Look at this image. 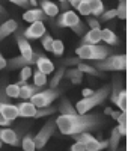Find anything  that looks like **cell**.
<instances>
[{
  "mask_svg": "<svg viewBox=\"0 0 134 151\" xmlns=\"http://www.w3.org/2000/svg\"><path fill=\"white\" fill-rule=\"evenodd\" d=\"M54 122L60 133L72 136L84 132L91 133L103 124V119L100 115H88V113H74V115L60 113L57 118H54Z\"/></svg>",
  "mask_w": 134,
  "mask_h": 151,
  "instance_id": "cell-1",
  "label": "cell"
},
{
  "mask_svg": "<svg viewBox=\"0 0 134 151\" xmlns=\"http://www.w3.org/2000/svg\"><path fill=\"white\" fill-rule=\"evenodd\" d=\"M110 89H112V88L108 86V85H105V86L100 88L98 91H95L92 95L83 97L80 101L76 104L77 113H88L91 109H93V107H96V106L103 104L105 100H107V97L110 95Z\"/></svg>",
  "mask_w": 134,
  "mask_h": 151,
  "instance_id": "cell-2",
  "label": "cell"
},
{
  "mask_svg": "<svg viewBox=\"0 0 134 151\" xmlns=\"http://www.w3.org/2000/svg\"><path fill=\"white\" fill-rule=\"evenodd\" d=\"M76 55L78 59H86V60H101L112 55V50L107 45H98V44H81L77 50Z\"/></svg>",
  "mask_w": 134,
  "mask_h": 151,
  "instance_id": "cell-3",
  "label": "cell"
},
{
  "mask_svg": "<svg viewBox=\"0 0 134 151\" xmlns=\"http://www.w3.org/2000/svg\"><path fill=\"white\" fill-rule=\"evenodd\" d=\"M56 24L59 27H71L78 36H83L86 33V24L80 20V17L76 12H72L69 9L59 15V18L56 20Z\"/></svg>",
  "mask_w": 134,
  "mask_h": 151,
  "instance_id": "cell-4",
  "label": "cell"
},
{
  "mask_svg": "<svg viewBox=\"0 0 134 151\" xmlns=\"http://www.w3.org/2000/svg\"><path fill=\"white\" fill-rule=\"evenodd\" d=\"M93 67L100 71H125L127 56L125 55H108L101 60H95Z\"/></svg>",
  "mask_w": 134,
  "mask_h": 151,
  "instance_id": "cell-5",
  "label": "cell"
},
{
  "mask_svg": "<svg viewBox=\"0 0 134 151\" xmlns=\"http://www.w3.org/2000/svg\"><path fill=\"white\" fill-rule=\"evenodd\" d=\"M60 94H62V89H57V88H47V89L42 88L39 92L33 94L29 100L36 107H47V106H50Z\"/></svg>",
  "mask_w": 134,
  "mask_h": 151,
  "instance_id": "cell-6",
  "label": "cell"
},
{
  "mask_svg": "<svg viewBox=\"0 0 134 151\" xmlns=\"http://www.w3.org/2000/svg\"><path fill=\"white\" fill-rule=\"evenodd\" d=\"M56 132V122H54V118H50L44 125L42 129L38 132V134H36L33 137V142H35V148L36 150H41L45 147V144L50 141V137L54 134Z\"/></svg>",
  "mask_w": 134,
  "mask_h": 151,
  "instance_id": "cell-7",
  "label": "cell"
},
{
  "mask_svg": "<svg viewBox=\"0 0 134 151\" xmlns=\"http://www.w3.org/2000/svg\"><path fill=\"white\" fill-rule=\"evenodd\" d=\"M0 141L5 144H9L12 147H17L20 145V141H21V133L11 127H3V129H0Z\"/></svg>",
  "mask_w": 134,
  "mask_h": 151,
  "instance_id": "cell-8",
  "label": "cell"
},
{
  "mask_svg": "<svg viewBox=\"0 0 134 151\" xmlns=\"http://www.w3.org/2000/svg\"><path fill=\"white\" fill-rule=\"evenodd\" d=\"M45 26L42 21H33L30 23V26L27 29L23 30V35L26 40H39V38L45 33Z\"/></svg>",
  "mask_w": 134,
  "mask_h": 151,
  "instance_id": "cell-9",
  "label": "cell"
},
{
  "mask_svg": "<svg viewBox=\"0 0 134 151\" xmlns=\"http://www.w3.org/2000/svg\"><path fill=\"white\" fill-rule=\"evenodd\" d=\"M17 32V30H15ZM15 40H17V44H18V48H20V53L23 58L26 59H33V48L32 45L29 44V40H26L23 35V30H18L15 33Z\"/></svg>",
  "mask_w": 134,
  "mask_h": 151,
  "instance_id": "cell-10",
  "label": "cell"
},
{
  "mask_svg": "<svg viewBox=\"0 0 134 151\" xmlns=\"http://www.w3.org/2000/svg\"><path fill=\"white\" fill-rule=\"evenodd\" d=\"M33 56H35L36 68H38L39 71H42L44 74H50V73L54 71V64L47 56H44L41 53H33Z\"/></svg>",
  "mask_w": 134,
  "mask_h": 151,
  "instance_id": "cell-11",
  "label": "cell"
},
{
  "mask_svg": "<svg viewBox=\"0 0 134 151\" xmlns=\"http://www.w3.org/2000/svg\"><path fill=\"white\" fill-rule=\"evenodd\" d=\"M33 64H35V56H33V59H26L20 55V56L11 58L9 60H6V67H9V70H20L23 67H30Z\"/></svg>",
  "mask_w": 134,
  "mask_h": 151,
  "instance_id": "cell-12",
  "label": "cell"
},
{
  "mask_svg": "<svg viewBox=\"0 0 134 151\" xmlns=\"http://www.w3.org/2000/svg\"><path fill=\"white\" fill-rule=\"evenodd\" d=\"M0 113L9 121H14L15 118H18L17 104H11L9 101H0Z\"/></svg>",
  "mask_w": 134,
  "mask_h": 151,
  "instance_id": "cell-13",
  "label": "cell"
},
{
  "mask_svg": "<svg viewBox=\"0 0 134 151\" xmlns=\"http://www.w3.org/2000/svg\"><path fill=\"white\" fill-rule=\"evenodd\" d=\"M47 18V15L44 14L42 9L38 8H29L26 12L23 14V20L27 23H33V21H44Z\"/></svg>",
  "mask_w": 134,
  "mask_h": 151,
  "instance_id": "cell-14",
  "label": "cell"
},
{
  "mask_svg": "<svg viewBox=\"0 0 134 151\" xmlns=\"http://www.w3.org/2000/svg\"><path fill=\"white\" fill-rule=\"evenodd\" d=\"M18 29V23L15 20H5L0 24V41H3L5 38H8L9 35H12Z\"/></svg>",
  "mask_w": 134,
  "mask_h": 151,
  "instance_id": "cell-15",
  "label": "cell"
},
{
  "mask_svg": "<svg viewBox=\"0 0 134 151\" xmlns=\"http://www.w3.org/2000/svg\"><path fill=\"white\" fill-rule=\"evenodd\" d=\"M17 109H18V116H23V118H33L38 107L35 104H32L30 101H23L21 104H17Z\"/></svg>",
  "mask_w": 134,
  "mask_h": 151,
  "instance_id": "cell-16",
  "label": "cell"
},
{
  "mask_svg": "<svg viewBox=\"0 0 134 151\" xmlns=\"http://www.w3.org/2000/svg\"><path fill=\"white\" fill-rule=\"evenodd\" d=\"M41 89H42L41 86H35L33 83H32V85L24 83V85H21V86H20V94H18V98H21V100H29L33 94L39 92Z\"/></svg>",
  "mask_w": 134,
  "mask_h": 151,
  "instance_id": "cell-17",
  "label": "cell"
},
{
  "mask_svg": "<svg viewBox=\"0 0 134 151\" xmlns=\"http://www.w3.org/2000/svg\"><path fill=\"white\" fill-rule=\"evenodd\" d=\"M63 77H66L68 80H71L74 85H80L83 82V73L76 67V68H65V74H63Z\"/></svg>",
  "mask_w": 134,
  "mask_h": 151,
  "instance_id": "cell-18",
  "label": "cell"
},
{
  "mask_svg": "<svg viewBox=\"0 0 134 151\" xmlns=\"http://www.w3.org/2000/svg\"><path fill=\"white\" fill-rule=\"evenodd\" d=\"M101 41V29H91L83 35L81 44H98Z\"/></svg>",
  "mask_w": 134,
  "mask_h": 151,
  "instance_id": "cell-19",
  "label": "cell"
},
{
  "mask_svg": "<svg viewBox=\"0 0 134 151\" xmlns=\"http://www.w3.org/2000/svg\"><path fill=\"white\" fill-rule=\"evenodd\" d=\"M101 41L107 45H119V38L112 29H101Z\"/></svg>",
  "mask_w": 134,
  "mask_h": 151,
  "instance_id": "cell-20",
  "label": "cell"
},
{
  "mask_svg": "<svg viewBox=\"0 0 134 151\" xmlns=\"http://www.w3.org/2000/svg\"><path fill=\"white\" fill-rule=\"evenodd\" d=\"M41 9L44 11V14L47 17H56L59 14V6L53 2H50V0H41Z\"/></svg>",
  "mask_w": 134,
  "mask_h": 151,
  "instance_id": "cell-21",
  "label": "cell"
},
{
  "mask_svg": "<svg viewBox=\"0 0 134 151\" xmlns=\"http://www.w3.org/2000/svg\"><path fill=\"white\" fill-rule=\"evenodd\" d=\"M77 68L84 74H89V76H95V77H104V73L100 71V70H96L93 65H89V64H83V62L80 60L78 64H77Z\"/></svg>",
  "mask_w": 134,
  "mask_h": 151,
  "instance_id": "cell-22",
  "label": "cell"
},
{
  "mask_svg": "<svg viewBox=\"0 0 134 151\" xmlns=\"http://www.w3.org/2000/svg\"><path fill=\"white\" fill-rule=\"evenodd\" d=\"M108 147V141H98L96 137H93L92 141L84 144V150L86 151H101Z\"/></svg>",
  "mask_w": 134,
  "mask_h": 151,
  "instance_id": "cell-23",
  "label": "cell"
},
{
  "mask_svg": "<svg viewBox=\"0 0 134 151\" xmlns=\"http://www.w3.org/2000/svg\"><path fill=\"white\" fill-rule=\"evenodd\" d=\"M57 110L60 113H66V115H74V113H77L76 107L71 106V101L68 98H62V101H60L59 106H57Z\"/></svg>",
  "mask_w": 134,
  "mask_h": 151,
  "instance_id": "cell-24",
  "label": "cell"
},
{
  "mask_svg": "<svg viewBox=\"0 0 134 151\" xmlns=\"http://www.w3.org/2000/svg\"><path fill=\"white\" fill-rule=\"evenodd\" d=\"M89 6H91V14L93 17H100L105 9L101 0H89Z\"/></svg>",
  "mask_w": 134,
  "mask_h": 151,
  "instance_id": "cell-25",
  "label": "cell"
},
{
  "mask_svg": "<svg viewBox=\"0 0 134 151\" xmlns=\"http://www.w3.org/2000/svg\"><path fill=\"white\" fill-rule=\"evenodd\" d=\"M32 79H33V85L35 86H41V88L47 86V74H44L39 70H36L35 73H32Z\"/></svg>",
  "mask_w": 134,
  "mask_h": 151,
  "instance_id": "cell-26",
  "label": "cell"
},
{
  "mask_svg": "<svg viewBox=\"0 0 134 151\" xmlns=\"http://www.w3.org/2000/svg\"><path fill=\"white\" fill-rule=\"evenodd\" d=\"M120 86H122V80H120L118 76H115L113 77V89H110V100H112V103H115L116 101V98H118V95H119V92H120Z\"/></svg>",
  "mask_w": 134,
  "mask_h": 151,
  "instance_id": "cell-27",
  "label": "cell"
},
{
  "mask_svg": "<svg viewBox=\"0 0 134 151\" xmlns=\"http://www.w3.org/2000/svg\"><path fill=\"white\" fill-rule=\"evenodd\" d=\"M120 137H122V136H120L118 127H115V129L112 130V137H110V141H108V148H110V151H116V150H118Z\"/></svg>",
  "mask_w": 134,
  "mask_h": 151,
  "instance_id": "cell-28",
  "label": "cell"
},
{
  "mask_svg": "<svg viewBox=\"0 0 134 151\" xmlns=\"http://www.w3.org/2000/svg\"><path fill=\"white\" fill-rule=\"evenodd\" d=\"M56 110H57V106H53V107H50V106H47V107H38V110H36L33 118L38 119V118H44V116H50V115H53V113H56Z\"/></svg>",
  "mask_w": 134,
  "mask_h": 151,
  "instance_id": "cell-29",
  "label": "cell"
},
{
  "mask_svg": "<svg viewBox=\"0 0 134 151\" xmlns=\"http://www.w3.org/2000/svg\"><path fill=\"white\" fill-rule=\"evenodd\" d=\"M116 106H119V110L120 112H125L127 110V91L125 89H120L118 98H116V101H115Z\"/></svg>",
  "mask_w": 134,
  "mask_h": 151,
  "instance_id": "cell-30",
  "label": "cell"
},
{
  "mask_svg": "<svg viewBox=\"0 0 134 151\" xmlns=\"http://www.w3.org/2000/svg\"><path fill=\"white\" fill-rule=\"evenodd\" d=\"M21 142V147L24 151H35V142H33V136L32 134H26L23 137V139L20 141Z\"/></svg>",
  "mask_w": 134,
  "mask_h": 151,
  "instance_id": "cell-31",
  "label": "cell"
},
{
  "mask_svg": "<svg viewBox=\"0 0 134 151\" xmlns=\"http://www.w3.org/2000/svg\"><path fill=\"white\" fill-rule=\"evenodd\" d=\"M32 68L30 67H23V68H20V82H18V85L21 86V85H24L30 77H32Z\"/></svg>",
  "mask_w": 134,
  "mask_h": 151,
  "instance_id": "cell-32",
  "label": "cell"
},
{
  "mask_svg": "<svg viewBox=\"0 0 134 151\" xmlns=\"http://www.w3.org/2000/svg\"><path fill=\"white\" fill-rule=\"evenodd\" d=\"M65 68H66V67H62V65L59 67V70H57V71H56V74L53 76V79L50 80V88H56V86L59 85V82L63 79V74H65Z\"/></svg>",
  "mask_w": 134,
  "mask_h": 151,
  "instance_id": "cell-33",
  "label": "cell"
},
{
  "mask_svg": "<svg viewBox=\"0 0 134 151\" xmlns=\"http://www.w3.org/2000/svg\"><path fill=\"white\" fill-rule=\"evenodd\" d=\"M51 52H53L56 56H62L63 52H65L63 42L60 41V40H53V42H51Z\"/></svg>",
  "mask_w": 134,
  "mask_h": 151,
  "instance_id": "cell-34",
  "label": "cell"
},
{
  "mask_svg": "<svg viewBox=\"0 0 134 151\" xmlns=\"http://www.w3.org/2000/svg\"><path fill=\"white\" fill-rule=\"evenodd\" d=\"M5 92L9 98H18V94H20V85L15 83V85H8L5 88Z\"/></svg>",
  "mask_w": 134,
  "mask_h": 151,
  "instance_id": "cell-35",
  "label": "cell"
},
{
  "mask_svg": "<svg viewBox=\"0 0 134 151\" xmlns=\"http://www.w3.org/2000/svg\"><path fill=\"white\" fill-rule=\"evenodd\" d=\"M81 15H91V6H89V0H80L78 5L76 6Z\"/></svg>",
  "mask_w": 134,
  "mask_h": 151,
  "instance_id": "cell-36",
  "label": "cell"
},
{
  "mask_svg": "<svg viewBox=\"0 0 134 151\" xmlns=\"http://www.w3.org/2000/svg\"><path fill=\"white\" fill-rule=\"evenodd\" d=\"M116 17H119L120 20L127 18V2H125V0H120L119 6L116 8Z\"/></svg>",
  "mask_w": 134,
  "mask_h": 151,
  "instance_id": "cell-37",
  "label": "cell"
},
{
  "mask_svg": "<svg viewBox=\"0 0 134 151\" xmlns=\"http://www.w3.org/2000/svg\"><path fill=\"white\" fill-rule=\"evenodd\" d=\"M116 17V9H108V11H104L103 14L100 15V23L101 21H110V20H113Z\"/></svg>",
  "mask_w": 134,
  "mask_h": 151,
  "instance_id": "cell-38",
  "label": "cell"
},
{
  "mask_svg": "<svg viewBox=\"0 0 134 151\" xmlns=\"http://www.w3.org/2000/svg\"><path fill=\"white\" fill-rule=\"evenodd\" d=\"M80 60L81 59H78V58H66V59H62L59 64L62 67H77V64Z\"/></svg>",
  "mask_w": 134,
  "mask_h": 151,
  "instance_id": "cell-39",
  "label": "cell"
},
{
  "mask_svg": "<svg viewBox=\"0 0 134 151\" xmlns=\"http://www.w3.org/2000/svg\"><path fill=\"white\" fill-rule=\"evenodd\" d=\"M41 40H42V47L47 50V52H51V42H53V38L48 35V33H44L41 36Z\"/></svg>",
  "mask_w": 134,
  "mask_h": 151,
  "instance_id": "cell-40",
  "label": "cell"
},
{
  "mask_svg": "<svg viewBox=\"0 0 134 151\" xmlns=\"http://www.w3.org/2000/svg\"><path fill=\"white\" fill-rule=\"evenodd\" d=\"M9 2L15 3V5H18V6L24 8V9H29V8H32V6H30V2H29V0H9Z\"/></svg>",
  "mask_w": 134,
  "mask_h": 151,
  "instance_id": "cell-41",
  "label": "cell"
},
{
  "mask_svg": "<svg viewBox=\"0 0 134 151\" xmlns=\"http://www.w3.org/2000/svg\"><path fill=\"white\" fill-rule=\"evenodd\" d=\"M88 24H89V27H91V29H100V21L96 20L95 17L88 18Z\"/></svg>",
  "mask_w": 134,
  "mask_h": 151,
  "instance_id": "cell-42",
  "label": "cell"
},
{
  "mask_svg": "<svg viewBox=\"0 0 134 151\" xmlns=\"http://www.w3.org/2000/svg\"><path fill=\"white\" fill-rule=\"evenodd\" d=\"M69 151H86V150H84V145L81 142H76V144L71 145Z\"/></svg>",
  "mask_w": 134,
  "mask_h": 151,
  "instance_id": "cell-43",
  "label": "cell"
},
{
  "mask_svg": "<svg viewBox=\"0 0 134 151\" xmlns=\"http://www.w3.org/2000/svg\"><path fill=\"white\" fill-rule=\"evenodd\" d=\"M9 124H11V121H9L8 118H5L2 113H0V125H2V127H8Z\"/></svg>",
  "mask_w": 134,
  "mask_h": 151,
  "instance_id": "cell-44",
  "label": "cell"
},
{
  "mask_svg": "<svg viewBox=\"0 0 134 151\" xmlns=\"http://www.w3.org/2000/svg\"><path fill=\"white\" fill-rule=\"evenodd\" d=\"M119 124H125L127 122V113L125 112H120V115L118 116V119H116Z\"/></svg>",
  "mask_w": 134,
  "mask_h": 151,
  "instance_id": "cell-45",
  "label": "cell"
},
{
  "mask_svg": "<svg viewBox=\"0 0 134 151\" xmlns=\"http://www.w3.org/2000/svg\"><path fill=\"white\" fill-rule=\"evenodd\" d=\"M118 130H119L120 136H125L127 134V124H119L118 125Z\"/></svg>",
  "mask_w": 134,
  "mask_h": 151,
  "instance_id": "cell-46",
  "label": "cell"
},
{
  "mask_svg": "<svg viewBox=\"0 0 134 151\" xmlns=\"http://www.w3.org/2000/svg\"><path fill=\"white\" fill-rule=\"evenodd\" d=\"M93 92H95L93 89H89V88H84V89L81 91V95H83V97H89V95H92Z\"/></svg>",
  "mask_w": 134,
  "mask_h": 151,
  "instance_id": "cell-47",
  "label": "cell"
},
{
  "mask_svg": "<svg viewBox=\"0 0 134 151\" xmlns=\"http://www.w3.org/2000/svg\"><path fill=\"white\" fill-rule=\"evenodd\" d=\"M8 17V12L3 9V6L0 5V21H3V18H6Z\"/></svg>",
  "mask_w": 134,
  "mask_h": 151,
  "instance_id": "cell-48",
  "label": "cell"
},
{
  "mask_svg": "<svg viewBox=\"0 0 134 151\" xmlns=\"http://www.w3.org/2000/svg\"><path fill=\"white\" fill-rule=\"evenodd\" d=\"M6 68V59L3 58V55L0 53V70H5Z\"/></svg>",
  "mask_w": 134,
  "mask_h": 151,
  "instance_id": "cell-49",
  "label": "cell"
},
{
  "mask_svg": "<svg viewBox=\"0 0 134 151\" xmlns=\"http://www.w3.org/2000/svg\"><path fill=\"white\" fill-rule=\"evenodd\" d=\"M119 115H120V112H119V110H112V113H110V116H112L113 119H118Z\"/></svg>",
  "mask_w": 134,
  "mask_h": 151,
  "instance_id": "cell-50",
  "label": "cell"
},
{
  "mask_svg": "<svg viewBox=\"0 0 134 151\" xmlns=\"http://www.w3.org/2000/svg\"><path fill=\"white\" fill-rule=\"evenodd\" d=\"M104 113H105V115H110V113H112V107H105L104 109Z\"/></svg>",
  "mask_w": 134,
  "mask_h": 151,
  "instance_id": "cell-51",
  "label": "cell"
},
{
  "mask_svg": "<svg viewBox=\"0 0 134 151\" xmlns=\"http://www.w3.org/2000/svg\"><path fill=\"white\" fill-rule=\"evenodd\" d=\"M68 0H59V3H66Z\"/></svg>",
  "mask_w": 134,
  "mask_h": 151,
  "instance_id": "cell-52",
  "label": "cell"
},
{
  "mask_svg": "<svg viewBox=\"0 0 134 151\" xmlns=\"http://www.w3.org/2000/svg\"><path fill=\"white\" fill-rule=\"evenodd\" d=\"M2 145H3V142H2V141H0V148H2Z\"/></svg>",
  "mask_w": 134,
  "mask_h": 151,
  "instance_id": "cell-53",
  "label": "cell"
},
{
  "mask_svg": "<svg viewBox=\"0 0 134 151\" xmlns=\"http://www.w3.org/2000/svg\"><path fill=\"white\" fill-rule=\"evenodd\" d=\"M119 2H120V0H119Z\"/></svg>",
  "mask_w": 134,
  "mask_h": 151,
  "instance_id": "cell-54",
  "label": "cell"
}]
</instances>
